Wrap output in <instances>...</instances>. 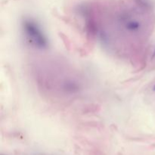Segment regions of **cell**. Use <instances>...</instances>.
I'll return each mask as SVG.
<instances>
[{
  "label": "cell",
  "mask_w": 155,
  "mask_h": 155,
  "mask_svg": "<svg viewBox=\"0 0 155 155\" xmlns=\"http://www.w3.org/2000/svg\"><path fill=\"white\" fill-rule=\"evenodd\" d=\"M22 24L25 36L32 45L39 48H44L48 45L46 37L34 21L26 19Z\"/></svg>",
  "instance_id": "6da1fadb"
}]
</instances>
